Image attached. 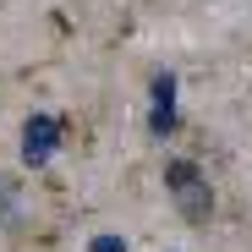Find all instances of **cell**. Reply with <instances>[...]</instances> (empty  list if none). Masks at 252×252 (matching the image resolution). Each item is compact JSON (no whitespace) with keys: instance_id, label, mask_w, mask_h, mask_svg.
Masks as SVG:
<instances>
[{"instance_id":"cell-2","label":"cell","mask_w":252,"mask_h":252,"mask_svg":"<svg viewBox=\"0 0 252 252\" xmlns=\"http://www.w3.org/2000/svg\"><path fill=\"white\" fill-rule=\"evenodd\" d=\"M55 137H61V126L50 115H28V126H22V159L28 164H44L55 154Z\"/></svg>"},{"instance_id":"cell-5","label":"cell","mask_w":252,"mask_h":252,"mask_svg":"<svg viewBox=\"0 0 252 252\" xmlns=\"http://www.w3.org/2000/svg\"><path fill=\"white\" fill-rule=\"evenodd\" d=\"M94 252H121V241H115V236H99V241H94Z\"/></svg>"},{"instance_id":"cell-3","label":"cell","mask_w":252,"mask_h":252,"mask_svg":"<svg viewBox=\"0 0 252 252\" xmlns=\"http://www.w3.org/2000/svg\"><path fill=\"white\" fill-rule=\"evenodd\" d=\"M148 126H154L159 137L176 126V77H170V71L154 77V121H148Z\"/></svg>"},{"instance_id":"cell-1","label":"cell","mask_w":252,"mask_h":252,"mask_svg":"<svg viewBox=\"0 0 252 252\" xmlns=\"http://www.w3.org/2000/svg\"><path fill=\"white\" fill-rule=\"evenodd\" d=\"M164 187H170L176 208L187 225H208V214H214V192H208V176L197 170L192 159H170L164 164Z\"/></svg>"},{"instance_id":"cell-4","label":"cell","mask_w":252,"mask_h":252,"mask_svg":"<svg viewBox=\"0 0 252 252\" xmlns=\"http://www.w3.org/2000/svg\"><path fill=\"white\" fill-rule=\"evenodd\" d=\"M0 225H17V181L0 176Z\"/></svg>"}]
</instances>
